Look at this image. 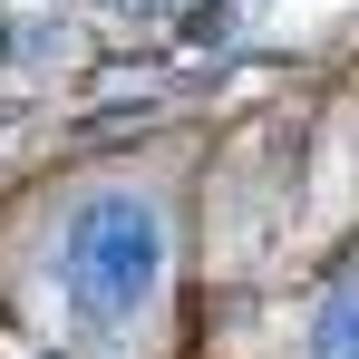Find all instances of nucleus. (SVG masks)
I'll list each match as a JSON object with an SVG mask.
<instances>
[{"label": "nucleus", "mask_w": 359, "mask_h": 359, "mask_svg": "<svg viewBox=\"0 0 359 359\" xmlns=\"http://www.w3.org/2000/svg\"><path fill=\"white\" fill-rule=\"evenodd\" d=\"M165 204L146 184H88L59 214V243H49V272H59V301L78 311L88 340H126L156 320L165 301Z\"/></svg>", "instance_id": "nucleus-1"}, {"label": "nucleus", "mask_w": 359, "mask_h": 359, "mask_svg": "<svg viewBox=\"0 0 359 359\" xmlns=\"http://www.w3.org/2000/svg\"><path fill=\"white\" fill-rule=\"evenodd\" d=\"M97 10H107V20H126V29H146V20H175L184 0H97Z\"/></svg>", "instance_id": "nucleus-3"}, {"label": "nucleus", "mask_w": 359, "mask_h": 359, "mask_svg": "<svg viewBox=\"0 0 359 359\" xmlns=\"http://www.w3.org/2000/svg\"><path fill=\"white\" fill-rule=\"evenodd\" d=\"M311 359H359V282L320 301V320H311Z\"/></svg>", "instance_id": "nucleus-2"}]
</instances>
